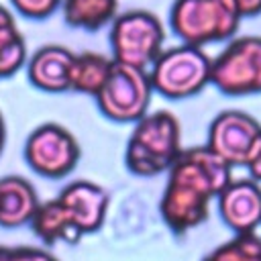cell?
I'll return each instance as SVG.
<instances>
[{
	"instance_id": "obj_4",
	"label": "cell",
	"mask_w": 261,
	"mask_h": 261,
	"mask_svg": "<svg viewBox=\"0 0 261 261\" xmlns=\"http://www.w3.org/2000/svg\"><path fill=\"white\" fill-rule=\"evenodd\" d=\"M210 57L194 45L163 49L149 67L153 92L167 100H186L200 94L210 84Z\"/></svg>"
},
{
	"instance_id": "obj_1",
	"label": "cell",
	"mask_w": 261,
	"mask_h": 261,
	"mask_svg": "<svg viewBox=\"0 0 261 261\" xmlns=\"http://www.w3.org/2000/svg\"><path fill=\"white\" fill-rule=\"evenodd\" d=\"M232 181V167L206 145L188 147L167 171V184L159 202L163 222L175 234L200 226L208 218L212 198Z\"/></svg>"
},
{
	"instance_id": "obj_2",
	"label": "cell",
	"mask_w": 261,
	"mask_h": 261,
	"mask_svg": "<svg viewBox=\"0 0 261 261\" xmlns=\"http://www.w3.org/2000/svg\"><path fill=\"white\" fill-rule=\"evenodd\" d=\"M181 151L179 120L169 110H155L135 122L124 149V165L139 177H153L169 171Z\"/></svg>"
},
{
	"instance_id": "obj_18",
	"label": "cell",
	"mask_w": 261,
	"mask_h": 261,
	"mask_svg": "<svg viewBox=\"0 0 261 261\" xmlns=\"http://www.w3.org/2000/svg\"><path fill=\"white\" fill-rule=\"evenodd\" d=\"M10 4L22 16L33 20H43L61 6V0H10Z\"/></svg>"
},
{
	"instance_id": "obj_21",
	"label": "cell",
	"mask_w": 261,
	"mask_h": 261,
	"mask_svg": "<svg viewBox=\"0 0 261 261\" xmlns=\"http://www.w3.org/2000/svg\"><path fill=\"white\" fill-rule=\"evenodd\" d=\"M241 16H257L261 14V0H232Z\"/></svg>"
},
{
	"instance_id": "obj_12",
	"label": "cell",
	"mask_w": 261,
	"mask_h": 261,
	"mask_svg": "<svg viewBox=\"0 0 261 261\" xmlns=\"http://www.w3.org/2000/svg\"><path fill=\"white\" fill-rule=\"evenodd\" d=\"M73 51L51 43L39 47L27 63L29 82L43 92L59 94L69 90V67L73 61Z\"/></svg>"
},
{
	"instance_id": "obj_20",
	"label": "cell",
	"mask_w": 261,
	"mask_h": 261,
	"mask_svg": "<svg viewBox=\"0 0 261 261\" xmlns=\"http://www.w3.org/2000/svg\"><path fill=\"white\" fill-rule=\"evenodd\" d=\"M247 169L251 171V179L261 184V135H259V139L253 147V153H251L249 161H247Z\"/></svg>"
},
{
	"instance_id": "obj_22",
	"label": "cell",
	"mask_w": 261,
	"mask_h": 261,
	"mask_svg": "<svg viewBox=\"0 0 261 261\" xmlns=\"http://www.w3.org/2000/svg\"><path fill=\"white\" fill-rule=\"evenodd\" d=\"M6 24H14V16L6 6L0 4V27H6Z\"/></svg>"
},
{
	"instance_id": "obj_14",
	"label": "cell",
	"mask_w": 261,
	"mask_h": 261,
	"mask_svg": "<svg viewBox=\"0 0 261 261\" xmlns=\"http://www.w3.org/2000/svg\"><path fill=\"white\" fill-rule=\"evenodd\" d=\"M112 65H114L112 57H106L102 53L96 51L75 53L69 67V90L96 96L104 86Z\"/></svg>"
},
{
	"instance_id": "obj_15",
	"label": "cell",
	"mask_w": 261,
	"mask_h": 261,
	"mask_svg": "<svg viewBox=\"0 0 261 261\" xmlns=\"http://www.w3.org/2000/svg\"><path fill=\"white\" fill-rule=\"evenodd\" d=\"M118 10V0H61V12L69 27L98 31L112 22Z\"/></svg>"
},
{
	"instance_id": "obj_19",
	"label": "cell",
	"mask_w": 261,
	"mask_h": 261,
	"mask_svg": "<svg viewBox=\"0 0 261 261\" xmlns=\"http://www.w3.org/2000/svg\"><path fill=\"white\" fill-rule=\"evenodd\" d=\"M6 261H59L51 251L41 247H10Z\"/></svg>"
},
{
	"instance_id": "obj_8",
	"label": "cell",
	"mask_w": 261,
	"mask_h": 261,
	"mask_svg": "<svg viewBox=\"0 0 261 261\" xmlns=\"http://www.w3.org/2000/svg\"><path fill=\"white\" fill-rule=\"evenodd\" d=\"M22 153L27 165L47 179H61L69 175L82 155L77 139L57 122H45L31 130Z\"/></svg>"
},
{
	"instance_id": "obj_5",
	"label": "cell",
	"mask_w": 261,
	"mask_h": 261,
	"mask_svg": "<svg viewBox=\"0 0 261 261\" xmlns=\"http://www.w3.org/2000/svg\"><path fill=\"white\" fill-rule=\"evenodd\" d=\"M165 31L161 20L143 8L116 14L110 27L112 61L149 71L163 51Z\"/></svg>"
},
{
	"instance_id": "obj_11",
	"label": "cell",
	"mask_w": 261,
	"mask_h": 261,
	"mask_svg": "<svg viewBox=\"0 0 261 261\" xmlns=\"http://www.w3.org/2000/svg\"><path fill=\"white\" fill-rule=\"evenodd\" d=\"M222 222L234 234H249L261 226V184L251 177L232 179L218 194Z\"/></svg>"
},
{
	"instance_id": "obj_24",
	"label": "cell",
	"mask_w": 261,
	"mask_h": 261,
	"mask_svg": "<svg viewBox=\"0 0 261 261\" xmlns=\"http://www.w3.org/2000/svg\"><path fill=\"white\" fill-rule=\"evenodd\" d=\"M8 251H10V247L0 245V261H6V259H8Z\"/></svg>"
},
{
	"instance_id": "obj_9",
	"label": "cell",
	"mask_w": 261,
	"mask_h": 261,
	"mask_svg": "<svg viewBox=\"0 0 261 261\" xmlns=\"http://www.w3.org/2000/svg\"><path fill=\"white\" fill-rule=\"evenodd\" d=\"M259 135L261 124L257 118L243 110H222L208 126L206 147L226 165L247 167Z\"/></svg>"
},
{
	"instance_id": "obj_16",
	"label": "cell",
	"mask_w": 261,
	"mask_h": 261,
	"mask_svg": "<svg viewBox=\"0 0 261 261\" xmlns=\"http://www.w3.org/2000/svg\"><path fill=\"white\" fill-rule=\"evenodd\" d=\"M27 63V41L16 22L0 27V80L14 75Z\"/></svg>"
},
{
	"instance_id": "obj_7",
	"label": "cell",
	"mask_w": 261,
	"mask_h": 261,
	"mask_svg": "<svg viewBox=\"0 0 261 261\" xmlns=\"http://www.w3.org/2000/svg\"><path fill=\"white\" fill-rule=\"evenodd\" d=\"M151 96L153 88L149 71L114 63L104 86L94 98L106 118L114 122H137L147 114Z\"/></svg>"
},
{
	"instance_id": "obj_3",
	"label": "cell",
	"mask_w": 261,
	"mask_h": 261,
	"mask_svg": "<svg viewBox=\"0 0 261 261\" xmlns=\"http://www.w3.org/2000/svg\"><path fill=\"white\" fill-rule=\"evenodd\" d=\"M241 14L232 0H173L169 27L186 45L204 47L230 39L241 27Z\"/></svg>"
},
{
	"instance_id": "obj_13",
	"label": "cell",
	"mask_w": 261,
	"mask_h": 261,
	"mask_svg": "<svg viewBox=\"0 0 261 261\" xmlns=\"http://www.w3.org/2000/svg\"><path fill=\"white\" fill-rule=\"evenodd\" d=\"M41 200L35 186L22 175L0 177V226L20 228L31 222Z\"/></svg>"
},
{
	"instance_id": "obj_6",
	"label": "cell",
	"mask_w": 261,
	"mask_h": 261,
	"mask_svg": "<svg viewBox=\"0 0 261 261\" xmlns=\"http://www.w3.org/2000/svg\"><path fill=\"white\" fill-rule=\"evenodd\" d=\"M210 84L226 96L261 94V37L232 39L210 61Z\"/></svg>"
},
{
	"instance_id": "obj_23",
	"label": "cell",
	"mask_w": 261,
	"mask_h": 261,
	"mask_svg": "<svg viewBox=\"0 0 261 261\" xmlns=\"http://www.w3.org/2000/svg\"><path fill=\"white\" fill-rule=\"evenodd\" d=\"M4 145H6V122H4V116L0 112V153L4 151Z\"/></svg>"
},
{
	"instance_id": "obj_10",
	"label": "cell",
	"mask_w": 261,
	"mask_h": 261,
	"mask_svg": "<svg viewBox=\"0 0 261 261\" xmlns=\"http://www.w3.org/2000/svg\"><path fill=\"white\" fill-rule=\"evenodd\" d=\"M55 200L80 239L102 228L110 202L108 192L90 179H75L67 184Z\"/></svg>"
},
{
	"instance_id": "obj_17",
	"label": "cell",
	"mask_w": 261,
	"mask_h": 261,
	"mask_svg": "<svg viewBox=\"0 0 261 261\" xmlns=\"http://www.w3.org/2000/svg\"><path fill=\"white\" fill-rule=\"evenodd\" d=\"M202 261H261V237L257 232L234 234L212 249Z\"/></svg>"
}]
</instances>
